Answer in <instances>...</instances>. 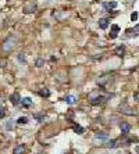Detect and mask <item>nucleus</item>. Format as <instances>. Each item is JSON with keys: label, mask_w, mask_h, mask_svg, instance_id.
<instances>
[{"label": "nucleus", "mask_w": 139, "mask_h": 154, "mask_svg": "<svg viewBox=\"0 0 139 154\" xmlns=\"http://www.w3.org/2000/svg\"><path fill=\"white\" fill-rule=\"evenodd\" d=\"M35 10H36V6H35V4H31L29 7H26V9H25V13H34Z\"/></svg>", "instance_id": "obj_16"}, {"label": "nucleus", "mask_w": 139, "mask_h": 154, "mask_svg": "<svg viewBox=\"0 0 139 154\" xmlns=\"http://www.w3.org/2000/svg\"><path fill=\"white\" fill-rule=\"evenodd\" d=\"M18 60H20V61H24V63H25V57H24V54H20Z\"/></svg>", "instance_id": "obj_22"}, {"label": "nucleus", "mask_w": 139, "mask_h": 154, "mask_svg": "<svg viewBox=\"0 0 139 154\" xmlns=\"http://www.w3.org/2000/svg\"><path fill=\"white\" fill-rule=\"evenodd\" d=\"M26 122H28V118H26V117H20L17 120V124H21V125L26 124Z\"/></svg>", "instance_id": "obj_14"}, {"label": "nucleus", "mask_w": 139, "mask_h": 154, "mask_svg": "<svg viewBox=\"0 0 139 154\" xmlns=\"http://www.w3.org/2000/svg\"><path fill=\"white\" fill-rule=\"evenodd\" d=\"M99 26L102 29H106L107 26H109V20L107 18H100L99 20Z\"/></svg>", "instance_id": "obj_5"}, {"label": "nucleus", "mask_w": 139, "mask_h": 154, "mask_svg": "<svg viewBox=\"0 0 139 154\" xmlns=\"http://www.w3.org/2000/svg\"><path fill=\"white\" fill-rule=\"evenodd\" d=\"M104 100H106V97L104 96H96V97H93V96H91V103L92 104H100V103H103Z\"/></svg>", "instance_id": "obj_1"}, {"label": "nucleus", "mask_w": 139, "mask_h": 154, "mask_svg": "<svg viewBox=\"0 0 139 154\" xmlns=\"http://www.w3.org/2000/svg\"><path fill=\"white\" fill-rule=\"evenodd\" d=\"M13 128H14V121L13 120H9L7 122H6V129H9V131H10V129H13Z\"/></svg>", "instance_id": "obj_13"}, {"label": "nucleus", "mask_w": 139, "mask_h": 154, "mask_svg": "<svg viewBox=\"0 0 139 154\" xmlns=\"http://www.w3.org/2000/svg\"><path fill=\"white\" fill-rule=\"evenodd\" d=\"M111 29H113V32H117V33H118V31H120V26H118V25H113V26H111Z\"/></svg>", "instance_id": "obj_20"}, {"label": "nucleus", "mask_w": 139, "mask_h": 154, "mask_svg": "<svg viewBox=\"0 0 139 154\" xmlns=\"http://www.w3.org/2000/svg\"><path fill=\"white\" fill-rule=\"evenodd\" d=\"M107 147H110V149H116V147H117V140H110L109 143H107Z\"/></svg>", "instance_id": "obj_15"}, {"label": "nucleus", "mask_w": 139, "mask_h": 154, "mask_svg": "<svg viewBox=\"0 0 139 154\" xmlns=\"http://www.w3.org/2000/svg\"><path fill=\"white\" fill-rule=\"evenodd\" d=\"M10 100H11V103H13L14 106H17V104H20V103H21V97H20V94H18V93L11 94Z\"/></svg>", "instance_id": "obj_3"}, {"label": "nucleus", "mask_w": 139, "mask_h": 154, "mask_svg": "<svg viewBox=\"0 0 139 154\" xmlns=\"http://www.w3.org/2000/svg\"><path fill=\"white\" fill-rule=\"evenodd\" d=\"M22 153H24V146L22 144L17 146V147L14 149V154H22Z\"/></svg>", "instance_id": "obj_12"}, {"label": "nucleus", "mask_w": 139, "mask_h": 154, "mask_svg": "<svg viewBox=\"0 0 139 154\" xmlns=\"http://www.w3.org/2000/svg\"><path fill=\"white\" fill-rule=\"evenodd\" d=\"M134 99L136 100V101H139V93H135L134 94Z\"/></svg>", "instance_id": "obj_23"}, {"label": "nucleus", "mask_w": 139, "mask_h": 154, "mask_svg": "<svg viewBox=\"0 0 139 154\" xmlns=\"http://www.w3.org/2000/svg\"><path fill=\"white\" fill-rule=\"evenodd\" d=\"M131 20H132V21H136V20H138V13H136V11H134V13L131 14Z\"/></svg>", "instance_id": "obj_17"}, {"label": "nucleus", "mask_w": 139, "mask_h": 154, "mask_svg": "<svg viewBox=\"0 0 139 154\" xmlns=\"http://www.w3.org/2000/svg\"><path fill=\"white\" fill-rule=\"evenodd\" d=\"M39 94L42 96V97H49V96H50V92H49V89L43 88V89H40V90H39Z\"/></svg>", "instance_id": "obj_9"}, {"label": "nucleus", "mask_w": 139, "mask_h": 154, "mask_svg": "<svg viewBox=\"0 0 139 154\" xmlns=\"http://www.w3.org/2000/svg\"><path fill=\"white\" fill-rule=\"evenodd\" d=\"M64 100H65V103H67V104H74L77 99H75V96H67Z\"/></svg>", "instance_id": "obj_10"}, {"label": "nucleus", "mask_w": 139, "mask_h": 154, "mask_svg": "<svg viewBox=\"0 0 139 154\" xmlns=\"http://www.w3.org/2000/svg\"><path fill=\"white\" fill-rule=\"evenodd\" d=\"M43 64H45V61L43 60H36V67H43Z\"/></svg>", "instance_id": "obj_18"}, {"label": "nucleus", "mask_w": 139, "mask_h": 154, "mask_svg": "<svg viewBox=\"0 0 139 154\" xmlns=\"http://www.w3.org/2000/svg\"><path fill=\"white\" fill-rule=\"evenodd\" d=\"M120 128H121L122 133L127 135V133H129V131H131V125L128 124V122H121V124H120Z\"/></svg>", "instance_id": "obj_2"}, {"label": "nucleus", "mask_w": 139, "mask_h": 154, "mask_svg": "<svg viewBox=\"0 0 139 154\" xmlns=\"http://www.w3.org/2000/svg\"><path fill=\"white\" fill-rule=\"evenodd\" d=\"M95 139H96V140H107V139H109V133H106V132L96 133V135H95Z\"/></svg>", "instance_id": "obj_4"}, {"label": "nucleus", "mask_w": 139, "mask_h": 154, "mask_svg": "<svg viewBox=\"0 0 139 154\" xmlns=\"http://www.w3.org/2000/svg\"><path fill=\"white\" fill-rule=\"evenodd\" d=\"M104 9H107L110 11V10L111 9H116V7H117V1H110V3H104Z\"/></svg>", "instance_id": "obj_7"}, {"label": "nucleus", "mask_w": 139, "mask_h": 154, "mask_svg": "<svg viewBox=\"0 0 139 154\" xmlns=\"http://www.w3.org/2000/svg\"><path fill=\"white\" fill-rule=\"evenodd\" d=\"M124 53H125V47L122 46V44H121V46H118L117 49H116V54H117L118 57H122V56H124Z\"/></svg>", "instance_id": "obj_6"}, {"label": "nucleus", "mask_w": 139, "mask_h": 154, "mask_svg": "<svg viewBox=\"0 0 139 154\" xmlns=\"http://www.w3.org/2000/svg\"><path fill=\"white\" fill-rule=\"evenodd\" d=\"M72 129H74V132H77V133H83V132H85V129H83L82 126L77 125V124H75L74 126H72Z\"/></svg>", "instance_id": "obj_11"}, {"label": "nucleus", "mask_w": 139, "mask_h": 154, "mask_svg": "<svg viewBox=\"0 0 139 154\" xmlns=\"http://www.w3.org/2000/svg\"><path fill=\"white\" fill-rule=\"evenodd\" d=\"M21 103H22V106H25V107H31V106H32V100H31L29 97L21 99Z\"/></svg>", "instance_id": "obj_8"}, {"label": "nucleus", "mask_w": 139, "mask_h": 154, "mask_svg": "<svg viewBox=\"0 0 139 154\" xmlns=\"http://www.w3.org/2000/svg\"><path fill=\"white\" fill-rule=\"evenodd\" d=\"M6 115V108H0V118H3Z\"/></svg>", "instance_id": "obj_19"}, {"label": "nucleus", "mask_w": 139, "mask_h": 154, "mask_svg": "<svg viewBox=\"0 0 139 154\" xmlns=\"http://www.w3.org/2000/svg\"><path fill=\"white\" fill-rule=\"evenodd\" d=\"M135 31H138V32H139V24H138L136 26H135Z\"/></svg>", "instance_id": "obj_24"}, {"label": "nucleus", "mask_w": 139, "mask_h": 154, "mask_svg": "<svg viewBox=\"0 0 139 154\" xmlns=\"http://www.w3.org/2000/svg\"><path fill=\"white\" fill-rule=\"evenodd\" d=\"M110 38L116 39V38H117V32H111V33H110Z\"/></svg>", "instance_id": "obj_21"}]
</instances>
